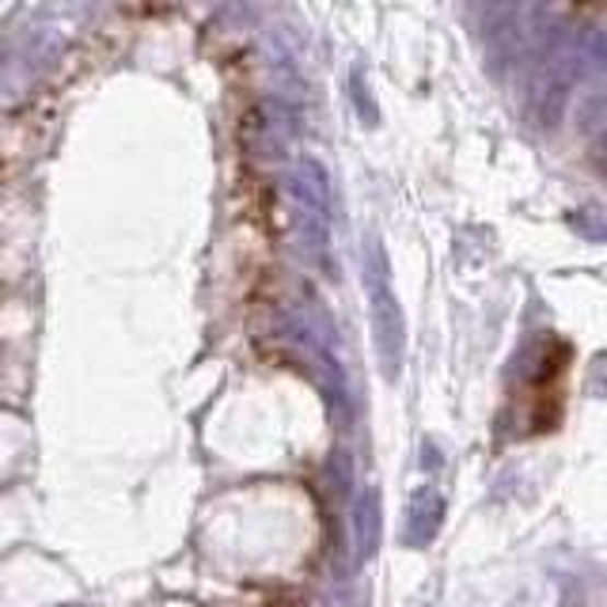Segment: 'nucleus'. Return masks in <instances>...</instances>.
<instances>
[]
</instances>
